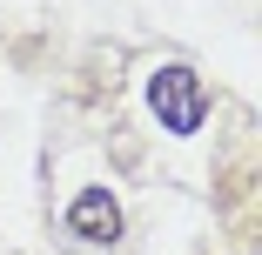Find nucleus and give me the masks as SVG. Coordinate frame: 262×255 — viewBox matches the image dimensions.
Returning <instances> with one entry per match:
<instances>
[{"mask_svg": "<svg viewBox=\"0 0 262 255\" xmlns=\"http://www.w3.org/2000/svg\"><path fill=\"white\" fill-rule=\"evenodd\" d=\"M148 108L162 114V128H168V134H195V128H202V114H208V94H202L195 67H162V74L148 81Z\"/></svg>", "mask_w": 262, "mask_h": 255, "instance_id": "1", "label": "nucleus"}, {"mask_svg": "<svg viewBox=\"0 0 262 255\" xmlns=\"http://www.w3.org/2000/svg\"><path fill=\"white\" fill-rule=\"evenodd\" d=\"M68 228H74L81 242H115V235H121V208H115V195H108V188H81L74 208H68Z\"/></svg>", "mask_w": 262, "mask_h": 255, "instance_id": "2", "label": "nucleus"}]
</instances>
